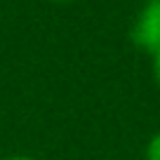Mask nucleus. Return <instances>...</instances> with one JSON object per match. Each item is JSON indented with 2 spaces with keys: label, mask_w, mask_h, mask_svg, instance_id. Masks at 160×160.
<instances>
[{
  "label": "nucleus",
  "mask_w": 160,
  "mask_h": 160,
  "mask_svg": "<svg viewBox=\"0 0 160 160\" xmlns=\"http://www.w3.org/2000/svg\"><path fill=\"white\" fill-rule=\"evenodd\" d=\"M130 38L137 47L146 52L155 54L160 50V0H148L144 5L130 31Z\"/></svg>",
  "instance_id": "f257e3e1"
},
{
  "label": "nucleus",
  "mask_w": 160,
  "mask_h": 160,
  "mask_svg": "<svg viewBox=\"0 0 160 160\" xmlns=\"http://www.w3.org/2000/svg\"><path fill=\"white\" fill-rule=\"evenodd\" d=\"M146 160H160V132L148 141V148H146Z\"/></svg>",
  "instance_id": "f03ea898"
},
{
  "label": "nucleus",
  "mask_w": 160,
  "mask_h": 160,
  "mask_svg": "<svg viewBox=\"0 0 160 160\" xmlns=\"http://www.w3.org/2000/svg\"><path fill=\"white\" fill-rule=\"evenodd\" d=\"M153 75H155V80H158V85H160V50L153 54Z\"/></svg>",
  "instance_id": "7ed1b4c3"
},
{
  "label": "nucleus",
  "mask_w": 160,
  "mask_h": 160,
  "mask_svg": "<svg viewBox=\"0 0 160 160\" xmlns=\"http://www.w3.org/2000/svg\"><path fill=\"white\" fill-rule=\"evenodd\" d=\"M5 160H33V158H28V155H10Z\"/></svg>",
  "instance_id": "20e7f679"
},
{
  "label": "nucleus",
  "mask_w": 160,
  "mask_h": 160,
  "mask_svg": "<svg viewBox=\"0 0 160 160\" xmlns=\"http://www.w3.org/2000/svg\"><path fill=\"white\" fill-rule=\"evenodd\" d=\"M50 2H73V0H50Z\"/></svg>",
  "instance_id": "39448f33"
}]
</instances>
